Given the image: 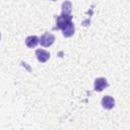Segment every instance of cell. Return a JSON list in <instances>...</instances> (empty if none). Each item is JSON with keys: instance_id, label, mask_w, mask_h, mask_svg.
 I'll return each mask as SVG.
<instances>
[{"instance_id": "1", "label": "cell", "mask_w": 130, "mask_h": 130, "mask_svg": "<svg viewBox=\"0 0 130 130\" xmlns=\"http://www.w3.org/2000/svg\"><path fill=\"white\" fill-rule=\"evenodd\" d=\"M54 40H55L54 36L51 35V34H49V32H47V34H45V35H43V36L41 37V39H40L39 42L41 43L42 46H44V47H49V46H51V45L54 43Z\"/></svg>"}, {"instance_id": "5", "label": "cell", "mask_w": 130, "mask_h": 130, "mask_svg": "<svg viewBox=\"0 0 130 130\" xmlns=\"http://www.w3.org/2000/svg\"><path fill=\"white\" fill-rule=\"evenodd\" d=\"M106 86H107V80L105 78L101 77V78L95 79V81H94V89L96 91H102Z\"/></svg>"}, {"instance_id": "7", "label": "cell", "mask_w": 130, "mask_h": 130, "mask_svg": "<svg viewBox=\"0 0 130 130\" xmlns=\"http://www.w3.org/2000/svg\"><path fill=\"white\" fill-rule=\"evenodd\" d=\"M74 32V25L72 22L68 23L64 28H63V35L65 37H71Z\"/></svg>"}, {"instance_id": "6", "label": "cell", "mask_w": 130, "mask_h": 130, "mask_svg": "<svg viewBox=\"0 0 130 130\" xmlns=\"http://www.w3.org/2000/svg\"><path fill=\"white\" fill-rule=\"evenodd\" d=\"M39 43V39L36 37V36H30V37H27L26 40H25V44L27 47L29 48H34L38 45Z\"/></svg>"}, {"instance_id": "4", "label": "cell", "mask_w": 130, "mask_h": 130, "mask_svg": "<svg viewBox=\"0 0 130 130\" xmlns=\"http://www.w3.org/2000/svg\"><path fill=\"white\" fill-rule=\"evenodd\" d=\"M36 56H37L38 60L41 61V62H46V61L50 58L49 52H47V51H45V50H37Z\"/></svg>"}, {"instance_id": "2", "label": "cell", "mask_w": 130, "mask_h": 130, "mask_svg": "<svg viewBox=\"0 0 130 130\" xmlns=\"http://www.w3.org/2000/svg\"><path fill=\"white\" fill-rule=\"evenodd\" d=\"M71 22V16L70 15H68V14H62L61 16H59L58 17V20H57V24H58V26L60 27V28H64L68 23H70Z\"/></svg>"}, {"instance_id": "3", "label": "cell", "mask_w": 130, "mask_h": 130, "mask_svg": "<svg viewBox=\"0 0 130 130\" xmlns=\"http://www.w3.org/2000/svg\"><path fill=\"white\" fill-rule=\"evenodd\" d=\"M102 105L105 109H112L115 106V101L110 95H105L102 100Z\"/></svg>"}]
</instances>
